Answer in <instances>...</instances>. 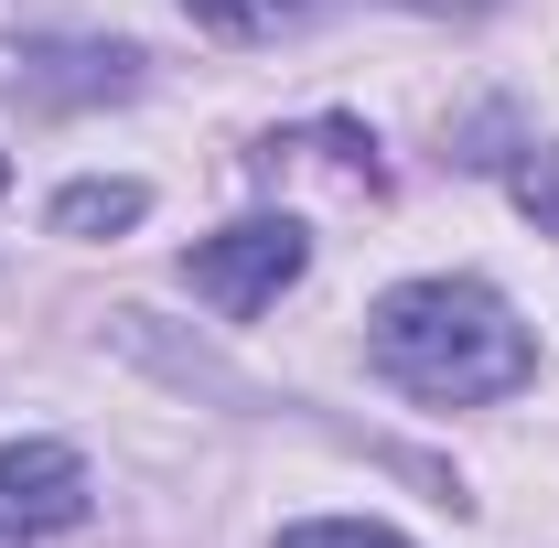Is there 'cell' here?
Masks as SVG:
<instances>
[{
    "instance_id": "1",
    "label": "cell",
    "mask_w": 559,
    "mask_h": 548,
    "mask_svg": "<svg viewBox=\"0 0 559 548\" xmlns=\"http://www.w3.org/2000/svg\"><path fill=\"white\" fill-rule=\"evenodd\" d=\"M366 355H377L388 388H409L430 409H485V398H516L538 377L527 323L485 279H409V290H388L377 323H366Z\"/></svg>"
},
{
    "instance_id": "2",
    "label": "cell",
    "mask_w": 559,
    "mask_h": 548,
    "mask_svg": "<svg viewBox=\"0 0 559 548\" xmlns=\"http://www.w3.org/2000/svg\"><path fill=\"white\" fill-rule=\"evenodd\" d=\"M301 259H312V237L290 215H237L226 237H194L183 279H194V301H215L226 323H248V312H270L280 290L301 279Z\"/></svg>"
},
{
    "instance_id": "3",
    "label": "cell",
    "mask_w": 559,
    "mask_h": 548,
    "mask_svg": "<svg viewBox=\"0 0 559 548\" xmlns=\"http://www.w3.org/2000/svg\"><path fill=\"white\" fill-rule=\"evenodd\" d=\"M86 516V463L66 441H0V548H44Z\"/></svg>"
},
{
    "instance_id": "4",
    "label": "cell",
    "mask_w": 559,
    "mask_h": 548,
    "mask_svg": "<svg viewBox=\"0 0 559 548\" xmlns=\"http://www.w3.org/2000/svg\"><path fill=\"white\" fill-rule=\"evenodd\" d=\"M22 108H97V97H130L140 55L130 44H22Z\"/></svg>"
},
{
    "instance_id": "5",
    "label": "cell",
    "mask_w": 559,
    "mask_h": 548,
    "mask_svg": "<svg viewBox=\"0 0 559 548\" xmlns=\"http://www.w3.org/2000/svg\"><path fill=\"white\" fill-rule=\"evenodd\" d=\"M452 162H485V172H506V194H516V205H527V215L559 237V151H549L538 130H516V119L495 108V119H474V151H452Z\"/></svg>"
},
{
    "instance_id": "6",
    "label": "cell",
    "mask_w": 559,
    "mask_h": 548,
    "mask_svg": "<svg viewBox=\"0 0 559 548\" xmlns=\"http://www.w3.org/2000/svg\"><path fill=\"white\" fill-rule=\"evenodd\" d=\"M280 151H301V162H323L334 183H355V194H377L388 183V162H377V140L355 130V119H312V130H290Z\"/></svg>"
},
{
    "instance_id": "7",
    "label": "cell",
    "mask_w": 559,
    "mask_h": 548,
    "mask_svg": "<svg viewBox=\"0 0 559 548\" xmlns=\"http://www.w3.org/2000/svg\"><path fill=\"white\" fill-rule=\"evenodd\" d=\"M140 215H151L140 183H66V194H55V237H119Z\"/></svg>"
},
{
    "instance_id": "8",
    "label": "cell",
    "mask_w": 559,
    "mask_h": 548,
    "mask_svg": "<svg viewBox=\"0 0 559 548\" xmlns=\"http://www.w3.org/2000/svg\"><path fill=\"white\" fill-rule=\"evenodd\" d=\"M205 33H226V44H259V33H290V22H312L323 0H183Z\"/></svg>"
},
{
    "instance_id": "9",
    "label": "cell",
    "mask_w": 559,
    "mask_h": 548,
    "mask_svg": "<svg viewBox=\"0 0 559 548\" xmlns=\"http://www.w3.org/2000/svg\"><path fill=\"white\" fill-rule=\"evenodd\" d=\"M280 548H409V538L366 527V516H312V527H280Z\"/></svg>"
},
{
    "instance_id": "10",
    "label": "cell",
    "mask_w": 559,
    "mask_h": 548,
    "mask_svg": "<svg viewBox=\"0 0 559 548\" xmlns=\"http://www.w3.org/2000/svg\"><path fill=\"white\" fill-rule=\"evenodd\" d=\"M409 11H485V0H409Z\"/></svg>"
},
{
    "instance_id": "11",
    "label": "cell",
    "mask_w": 559,
    "mask_h": 548,
    "mask_svg": "<svg viewBox=\"0 0 559 548\" xmlns=\"http://www.w3.org/2000/svg\"><path fill=\"white\" fill-rule=\"evenodd\" d=\"M0 183H11V162H0Z\"/></svg>"
}]
</instances>
